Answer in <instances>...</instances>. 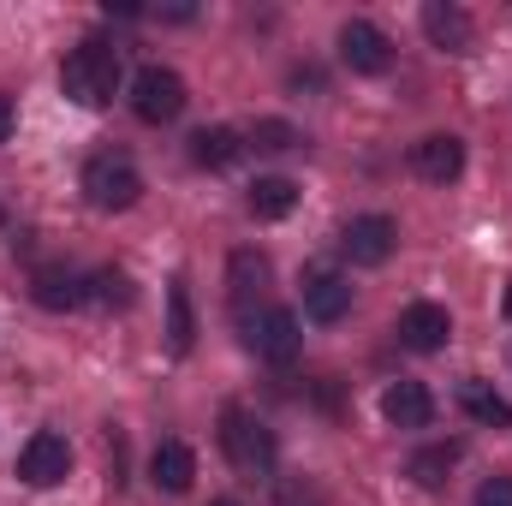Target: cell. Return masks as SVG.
Listing matches in <instances>:
<instances>
[{
  "instance_id": "8fae6325",
  "label": "cell",
  "mask_w": 512,
  "mask_h": 506,
  "mask_svg": "<svg viewBox=\"0 0 512 506\" xmlns=\"http://www.w3.org/2000/svg\"><path fill=\"white\" fill-rule=\"evenodd\" d=\"M423 36H429L435 48H447V54H471L477 18H471L465 6H453V0H429V6H423Z\"/></svg>"
},
{
  "instance_id": "5bb4252c",
  "label": "cell",
  "mask_w": 512,
  "mask_h": 506,
  "mask_svg": "<svg viewBox=\"0 0 512 506\" xmlns=\"http://www.w3.org/2000/svg\"><path fill=\"white\" fill-rule=\"evenodd\" d=\"M382 417L393 423V429H429L435 399H429L423 381H393V387L382 393Z\"/></svg>"
},
{
  "instance_id": "ac0fdd59",
  "label": "cell",
  "mask_w": 512,
  "mask_h": 506,
  "mask_svg": "<svg viewBox=\"0 0 512 506\" xmlns=\"http://www.w3.org/2000/svg\"><path fill=\"white\" fill-rule=\"evenodd\" d=\"M453 465H459V441H435V447H417V453L405 459V477H411L417 489H447Z\"/></svg>"
},
{
  "instance_id": "ffe728a7",
  "label": "cell",
  "mask_w": 512,
  "mask_h": 506,
  "mask_svg": "<svg viewBox=\"0 0 512 506\" xmlns=\"http://www.w3.org/2000/svg\"><path fill=\"white\" fill-rule=\"evenodd\" d=\"M245 203H251L256 221H280V215H292V209H298V185H292V179H280V173H268V179H256V185H251V197H245Z\"/></svg>"
},
{
  "instance_id": "2e32d148",
  "label": "cell",
  "mask_w": 512,
  "mask_h": 506,
  "mask_svg": "<svg viewBox=\"0 0 512 506\" xmlns=\"http://www.w3.org/2000/svg\"><path fill=\"white\" fill-rule=\"evenodd\" d=\"M239 155H245V131H233V126H203L191 137V161L209 167V173H227Z\"/></svg>"
},
{
  "instance_id": "277c9868",
  "label": "cell",
  "mask_w": 512,
  "mask_h": 506,
  "mask_svg": "<svg viewBox=\"0 0 512 506\" xmlns=\"http://www.w3.org/2000/svg\"><path fill=\"white\" fill-rule=\"evenodd\" d=\"M131 114H137L143 126L179 120V114H185V78H179L173 66H143V72L131 78Z\"/></svg>"
},
{
  "instance_id": "7c38bea8",
  "label": "cell",
  "mask_w": 512,
  "mask_h": 506,
  "mask_svg": "<svg viewBox=\"0 0 512 506\" xmlns=\"http://www.w3.org/2000/svg\"><path fill=\"white\" fill-rule=\"evenodd\" d=\"M268 280H274V268H268V256L262 251H233V262H227V286H233V310H239V322L256 316V304L268 298Z\"/></svg>"
},
{
  "instance_id": "6da1fadb",
  "label": "cell",
  "mask_w": 512,
  "mask_h": 506,
  "mask_svg": "<svg viewBox=\"0 0 512 506\" xmlns=\"http://www.w3.org/2000/svg\"><path fill=\"white\" fill-rule=\"evenodd\" d=\"M120 78H126V60H120V48H114L108 36H84V42L66 54V66H60V90H66L78 108L114 102Z\"/></svg>"
},
{
  "instance_id": "44dd1931",
  "label": "cell",
  "mask_w": 512,
  "mask_h": 506,
  "mask_svg": "<svg viewBox=\"0 0 512 506\" xmlns=\"http://www.w3.org/2000/svg\"><path fill=\"white\" fill-rule=\"evenodd\" d=\"M84 304H96V310H126L131 280L120 274V268H96V274L84 280Z\"/></svg>"
},
{
  "instance_id": "ba28073f",
  "label": "cell",
  "mask_w": 512,
  "mask_h": 506,
  "mask_svg": "<svg viewBox=\"0 0 512 506\" xmlns=\"http://www.w3.org/2000/svg\"><path fill=\"white\" fill-rule=\"evenodd\" d=\"M399 245V227L387 221V215H358V221H346V233H340V256L352 262V268H382L387 256Z\"/></svg>"
},
{
  "instance_id": "e0dca14e",
  "label": "cell",
  "mask_w": 512,
  "mask_h": 506,
  "mask_svg": "<svg viewBox=\"0 0 512 506\" xmlns=\"http://www.w3.org/2000/svg\"><path fill=\"white\" fill-rule=\"evenodd\" d=\"M30 298H36L42 310H78V304H84V280H78L72 268H36V274H30Z\"/></svg>"
},
{
  "instance_id": "4fadbf2b",
  "label": "cell",
  "mask_w": 512,
  "mask_h": 506,
  "mask_svg": "<svg viewBox=\"0 0 512 506\" xmlns=\"http://www.w3.org/2000/svg\"><path fill=\"white\" fill-rule=\"evenodd\" d=\"M346 310H352V280L334 274V268H316L304 280V316L310 322H340Z\"/></svg>"
},
{
  "instance_id": "4316f807",
  "label": "cell",
  "mask_w": 512,
  "mask_h": 506,
  "mask_svg": "<svg viewBox=\"0 0 512 506\" xmlns=\"http://www.w3.org/2000/svg\"><path fill=\"white\" fill-rule=\"evenodd\" d=\"M6 137H12V102L0 96V143H6Z\"/></svg>"
},
{
  "instance_id": "8992f818",
  "label": "cell",
  "mask_w": 512,
  "mask_h": 506,
  "mask_svg": "<svg viewBox=\"0 0 512 506\" xmlns=\"http://www.w3.org/2000/svg\"><path fill=\"white\" fill-rule=\"evenodd\" d=\"M340 60H346V72H358V78H382L387 66H393V42H387L382 24L352 18V24H340Z\"/></svg>"
},
{
  "instance_id": "3957f363",
  "label": "cell",
  "mask_w": 512,
  "mask_h": 506,
  "mask_svg": "<svg viewBox=\"0 0 512 506\" xmlns=\"http://www.w3.org/2000/svg\"><path fill=\"white\" fill-rule=\"evenodd\" d=\"M84 197H90V209H102V215L131 209V203L143 197V173H137V161L120 155V149L90 155V161H84Z\"/></svg>"
},
{
  "instance_id": "30bf717a",
  "label": "cell",
  "mask_w": 512,
  "mask_h": 506,
  "mask_svg": "<svg viewBox=\"0 0 512 506\" xmlns=\"http://www.w3.org/2000/svg\"><path fill=\"white\" fill-rule=\"evenodd\" d=\"M447 340H453L447 304H405L399 310V346L405 352H441Z\"/></svg>"
},
{
  "instance_id": "cb8c5ba5",
  "label": "cell",
  "mask_w": 512,
  "mask_h": 506,
  "mask_svg": "<svg viewBox=\"0 0 512 506\" xmlns=\"http://www.w3.org/2000/svg\"><path fill=\"white\" fill-rule=\"evenodd\" d=\"M274 506H328V495H322L316 483H280Z\"/></svg>"
},
{
  "instance_id": "9c48e42d",
  "label": "cell",
  "mask_w": 512,
  "mask_h": 506,
  "mask_svg": "<svg viewBox=\"0 0 512 506\" xmlns=\"http://www.w3.org/2000/svg\"><path fill=\"white\" fill-rule=\"evenodd\" d=\"M411 173H417L423 185H453V179L465 173V143H459L453 131L417 137V143H411Z\"/></svg>"
},
{
  "instance_id": "603a6c76",
  "label": "cell",
  "mask_w": 512,
  "mask_h": 506,
  "mask_svg": "<svg viewBox=\"0 0 512 506\" xmlns=\"http://www.w3.org/2000/svg\"><path fill=\"white\" fill-rule=\"evenodd\" d=\"M167 304H173V352H191V334H197V322H191L185 286H173V292H167Z\"/></svg>"
},
{
  "instance_id": "9a60e30c",
  "label": "cell",
  "mask_w": 512,
  "mask_h": 506,
  "mask_svg": "<svg viewBox=\"0 0 512 506\" xmlns=\"http://www.w3.org/2000/svg\"><path fill=\"white\" fill-rule=\"evenodd\" d=\"M191 477H197V453H191L185 441H161V447L149 453V483H155L161 495H185Z\"/></svg>"
},
{
  "instance_id": "d6986e66",
  "label": "cell",
  "mask_w": 512,
  "mask_h": 506,
  "mask_svg": "<svg viewBox=\"0 0 512 506\" xmlns=\"http://www.w3.org/2000/svg\"><path fill=\"white\" fill-rule=\"evenodd\" d=\"M459 405H465V417H471V423H483V429H507V423H512V405L489 387V381H477V376L459 381Z\"/></svg>"
},
{
  "instance_id": "d4e9b609",
  "label": "cell",
  "mask_w": 512,
  "mask_h": 506,
  "mask_svg": "<svg viewBox=\"0 0 512 506\" xmlns=\"http://www.w3.org/2000/svg\"><path fill=\"white\" fill-rule=\"evenodd\" d=\"M477 506H512V477H489L477 489Z\"/></svg>"
},
{
  "instance_id": "7a4b0ae2",
  "label": "cell",
  "mask_w": 512,
  "mask_h": 506,
  "mask_svg": "<svg viewBox=\"0 0 512 506\" xmlns=\"http://www.w3.org/2000/svg\"><path fill=\"white\" fill-rule=\"evenodd\" d=\"M221 453L239 477H268L274 471V429L245 405H227L221 411Z\"/></svg>"
},
{
  "instance_id": "52a82bcc",
  "label": "cell",
  "mask_w": 512,
  "mask_h": 506,
  "mask_svg": "<svg viewBox=\"0 0 512 506\" xmlns=\"http://www.w3.org/2000/svg\"><path fill=\"white\" fill-rule=\"evenodd\" d=\"M66 471H72V447H66V435L36 429V435L24 441V453H18V477H24L30 489H54V483H66Z\"/></svg>"
},
{
  "instance_id": "484cf974",
  "label": "cell",
  "mask_w": 512,
  "mask_h": 506,
  "mask_svg": "<svg viewBox=\"0 0 512 506\" xmlns=\"http://www.w3.org/2000/svg\"><path fill=\"white\" fill-rule=\"evenodd\" d=\"M304 84L322 90V72H316V66H298V72H292V90H304Z\"/></svg>"
},
{
  "instance_id": "83f0119b",
  "label": "cell",
  "mask_w": 512,
  "mask_h": 506,
  "mask_svg": "<svg viewBox=\"0 0 512 506\" xmlns=\"http://www.w3.org/2000/svg\"><path fill=\"white\" fill-rule=\"evenodd\" d=\"M215 506H239V501H215Z\"/></svg>"
},
{
  "instance_id": "5b68a950",
  "label": "cell",
  "mask_w": 512,
  "mask_h": 506,
  "mask_svg": "<svg viewBox=\"0 0 512 506\" xmlns=\"http://www.w3.org/2000/svg\"><path fill=\"white\" fill-rule=\"evenodd\" d=\"M298 316L292 310H274V304H262L256 316H245V346H251L256 358H268V364H286V358H298Z\"/></svg>"
},
{
  "instance_id": "7402d4cb",
  "label": "cell",
  "mask_w": 512,
  "mask_h": 506,
  "mask_svg": "<svg viewBox=\"0 0 512 506\" xmlns=\"http://www.w3.org/2000/svg\"><path fill=\"white\" fill-rule=\"evenodd\" d=\"M304 137H298V126H286V120H256L251 131H245V149H262V155H280V149H298Z\"/></svg>"
}]
</instances>
